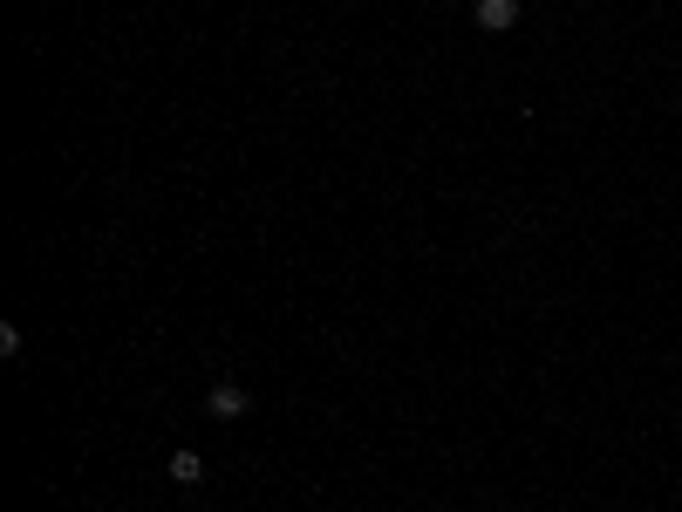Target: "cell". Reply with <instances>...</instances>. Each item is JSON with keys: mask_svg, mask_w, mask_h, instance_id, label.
<instances>
[{"mask_svg": "<svg viewBox=\"0 0 682 512\" xmlns=\"http://www.w3.org/2000/svg\"><path fill=\"white\" fill-rule=\"evenodd\" d=\"M164 478H171V485H205V458H198V451H171V465H164Z\"/></svg>", "mask_w": 682, "mask_h": 512, "instance_id": "3957f363", "label": "cell"}, {"mask_svg": "<svg viewBox=\"0 0 682 512\" xmlns=\"http://www.w3.org/2000/svg\"><path fill=\"white\" fill-rule=\"evenodd\" d=\"M471 21H478L485 35H505V28H519V0H478Z\"/></svg>", "mask_w": 682, "mask_h": 512, "instance_id": "7a4b0ae2", "label": "cell"}, {"mask_svg": "<svg viewBox=\"0 0 682 512\" xmlns=\"http://www.w3.org/2000/svg\"><path fill=\"white\" fill-rule=\"evenodd\" d=\"M253 410V396L239 390V383H212V396H205V417H219V424H239Z\"/></svg>", "mask_w": 682, "mask_h": 512, "instance_id": "6da1fadb", "label": "cell"}, {"mask_svg": "<svg viewBox=\"0 0 682 512\" xmlns=\"http://www.w3.org/2000/svg\"><path fill=\"white\" fill-rule=\"evenodd\" d=\"M0 355H7V362L21 355V328H14V321H0Z\"/></svg>", "mask_w": 682, "mask_h": 512, "instance_id": "277c9868", "label": "cell"}]
</instances>
